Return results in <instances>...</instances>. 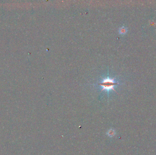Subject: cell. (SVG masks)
<instances>
[{"label":"cell","instance_id":"obj_1","mask_svg":"<svg viewBox=\"0 0 156 155\" xmlns=\"http://www.w3.org/2000/svg\"><path fill=\"white\" fill-rule=\"evenodd\" d=\"M118 84V82L114 81V79H110L109 78H107L104 79L102 82L98 84L99 85L102 87V91L105 90L106 91L113 90L116 91L114 89V87Z\"/></svg>","mask_w":156,"mask_h":155},{"label":"cell","instance_id":"obj_2","mask_svg":"<svg viewBox=\"0 0 156 155\" xmlns=\"http://www.w3.org/2000/svg\"><path fill=\"white\" fill-rule=\"evenodd\" d=\"M127 32V29L124 26H122V28L119 29V33L121 34H125Z\"/></svg>","mask_w":156,"mask_h":155}]
</instances>
